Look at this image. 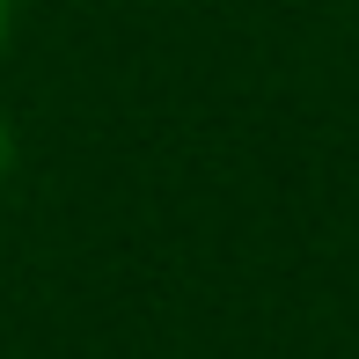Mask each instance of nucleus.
I'll return each mask as SVG.
<instances>
[{
	"instance_id": "1",
	"label": "nucleus",
	"mask_w": 359,
	"mask_h": 359,
	"mask_svg": "<svg viewBox=\"0 0 359 359\" xmlns=\"http://www.w3.org/2000/svg\"><path fill=\"white\" fill-rule=\"evenodd\" d=\"M0 44H8V0H0Z\"/></svg>"
}]
</instances>
